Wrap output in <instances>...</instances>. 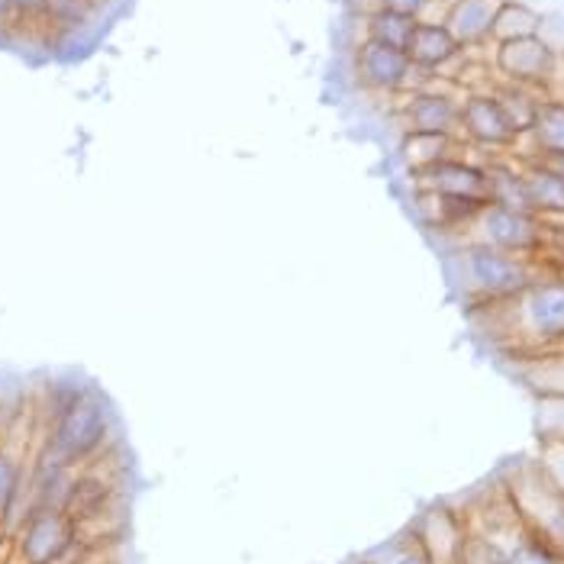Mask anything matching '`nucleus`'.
Here are the masks:
<instances>
[{
    "instance_id": "25",
    "label": "nucleus",
    "mask_w": 564,
    "mask_h": 564,
    "mask_svg": "<svg viewBox=\"0 0 564 564\" xmlns=\"http://www.w3.org/2000/svg\"><path fill=\"white\" fill-rule=\"evenodd\" d=\"M10 3H13L17 23H40L43 26L45 0H10Z\"/></svg>"
},
{
    "instance_id": "12",
    "label": "nucleus",
    "mask_w": 564,
    "mask_h": 564,
    "mask_svg": "<svg viewBox=\"0 0 564 564\" xmlns=\"http://www.w3.org/2000/svg\"><path fill=\"white\" fill-rule=\"evenodd\" d=\"M462 123V104H455L445 94L420 90L406 104V132H426V135H455Z\"/></svg>"
},
{
    "instance_id": "24",
    "label": "nucleus",
    "mask_w": 564,
    "mask_h": 564,
    "mask_svg": "<svg viewBox=\"0 0 564 564\" xmlns=\"http://www.w3.org/2000/svg\"><path fill=\"white\" fill-rule=\"evenodd\" d=\"M535 465L564 494V438H545L542 448H539V462Z\"/></svg>"
},
{
    "instance_id": "20",
    "label": "nucleus",
    "mask_w": 564,
    "mask_h": 564,
    "mask_svg": "<svg viewBox=\"0 0 564 564\" xmlns=\"http://www.w3.org/2000/svg\"><path fill=\"white\" fill-rule=\"evenodd\" d=\"M26 490V468L20 455L0 445V529L17 513V503Z\"/></svg>"
},
{
    "instance_id": "4",
    "label": "nucleus",
    "mask_w": 564,
    "mask_h": 564,
    "mask_svg": "<svg viewBox=\"0 0 564 564\" xmlns=\"http://www.w3.org/2000/svg\"><path fill=\"white\" fill-rule=\"evenodd\" d=\"M507 497L520 517L522 529L555 549L564 558V494L542 475L539 465H525L507 480Z\"/></svg>"
},
{
    "instance_id": "17",
    "label": "nucleus",
    "mask_w": 564,
    "mask_h": 564,
    "mask_svg": "<svg viewBox=\"0 0 564 564\" xmlns=\"http://www.w3.org/2000/svg\"><path fill=\"white\" fill-rule=\"evenodd\" d=\"M542 30V17L525 7V3H517V0H507L494 20V33L490 40L497 43H510V40H525V36H539Z\"/></svg>"
},
{
    "instance_id": "23",
    "label": "nucleus",
    "mask_w": 564,
    "mask_h": 564,
    "mask_svg": "<svg viewBox=\"0 0 564 564\" xmlns=\"http://www.w3.org/2000/svg\"><path fill=\"white\" fill-rule=\"evenodd\" d=\"M365 564H433V558H430V555L423 552V545L406 532V535L388 542L384 549H378Z\"/></svg>"
},
{
    "instance_id": "9",
    "label": "nucleus",
    "mask_w": 564,
    "mask_h": 564,
    "mask_svg": "<svg viewBox=\"0 0 564 564\" xmlns=\"http://www.w3.org/2000/svg\"><path fill=\"white\" fill-rule=\"evenodd\" d=\"M410 75H413V62L403 48L375 43V40H365L355 48V78L361 87L400 90L406 87Z\"/></svg>"
},
{
    "instance_id": "19",
    "label": "nucleus",
    "mask_w": 564,
    "mask_h": 564,
    "mask_svg": "<svg viewBox=\"0 0 564 564\" xmlns=\"http://www.w3.org/2000/svg\"><path fill=\"white\" fill-rule=\"evenodd\" d=\"M452 145H455V135H426V132H406L403 139V159L410 162L413 172H423V169H433L445 159H455L452 155Z\"/></svg>"
},
{
    "instance_id": "15",
    "label": "nucleus",
    "mask_w": 564,
    "mask_h": 564,
    "mask_svg": "<svg viewBox=\"0 0 564 564\" xmlns=\"http://www.w3.org/2000/svg\"><path fill=\"white\" fill-rule=\"evenodd\" d=\"M458 52H462V45L455 43V36L448 33L445 23L416 20V30L410 36V45H406V55H410L413 68L435 72V68L448 65Z\"/></svg>"
},
{
    "instance_id": "2",
    "label": "nucleus",
    "mask_w": 564,
    "mask_h": 564,
    "mask_svg": "<svg viewBox=\"0 0 564 564\" xmlns=\"http://www.w3.org/2000/svg\"><path fill=\"white\" fill-rule=\"evenodd\" d=\"M480 310H497L510 343L532 355L564 348V274H542L520 297Z\"/></svg>"
},
{
    "instance_id": "10",
    "label": "nucleus",
    "mask_w": 564,
    "mask_h": 564,
    "mask_svg": "<svg viewBox=\"0 0 564 564\" xmlns=\"http://www.w3.org/2000/svg\"><path fill=\"white\" fill-rule=\"evenodd\" d=\"M416 187L430 191V194H442V197H462V200H480L490 204L487 194V169L462 162V159H445L433 169L413 172Z\"/></svg>"
},
{
    "instance_id": "13",
    "label": "nucleus",
    "mask_w": 564,
    "mask_h": 564,
    "mask_svg": "<svg viewBox=\"0 0 564 564\" xmlns=\"http://www.w3.org/2000/svg\"><path fill=\"white\" fill-rule=\"evenodd\" d=\"M522 184H525L529 210L535 217H542L545 223L564 219V177L555 172L549 159H539L529 169H522Z\"/></svg>"
},
{
    "instance_id": "21",
    "label": "nucleus",
    "mask_w": 564,
    "mask_h": 564,
    "mask_svg": "<svg viewBox=\"0 0 564 564\" xmlns=\"http://www.w3.org/2000/svg\"><path fill=\"white\" fill-rule=\"evenodd\" d=\"M413 30H416V20L413 17H403V13H393V10L375 7L371 17H368V40L393 45V48H403V52L410 45Z\"/></svg>"
},
{
    "instance_id": "14",
    "label": "nucleus",
    "mask_w": 564,
    "mask_h": 564,
    "mask_svg": "<svg viewBox=\"0 0 564 564\" xmlns=\"http://www.w3.org/2000/svg\"><path fill=\"white\" fill-rule=\"evenodd\" d=\"M503 3L507 0H455L442 23L448 26V33L455 36V43L462 45V48L465 45H478L484 40H490L494 20H497Z\"/></svg>"
},
{
    "instance_id": "22",
    "label": "nucleus",
    "mask_w": 564,
    "mask_h": 564,
    "mask_svg": "<svg viewBox=\"0 0 564 564\" xmlns=\"http://www.w3.org/2000/svg\"><path fill=\"white\" fill-rule=\"evenodd\" d=\"M507 564H564V558L555 549H549L545 542H539L535 535L520 529L507 542Z\"/></svg>"
},
{
    "instance_id": "8",
    "label": "nucleus",
    "mask_w": 564,
    "mask_h": 564,
    "mask_svg": "<svg viewBox=\"0 0 564 564\" xmlns=\"http://www.w3.org/2000/svg\"><path fill=\"white\" fill-rule=\"evenodd\" d=\"M410 535L423 545L433 564H458L462 549L471 535V522L448 507H433L410 525Z\"/></svg>"
},
{
    "instance_id": "16",
    "label": "nucleus",
    "mask_w": 564,
    "mask_h": 564,
    "mask_svg": "<svg viewBox=\"0 0 564 564\" xmlns=\"http://www.w3.org/2000/svg\"><path fill=\"white\" fill-rule=\"evenodd\" d=\"M529 135L535 139L539 145V155L542 159H555L564 155V104L562 100H542L539 113H535V123Z\"/></svg>"
},
{
    "instance_id": "11",
    "label": "nucleus",
    "mask_w": 564,
    "mask_h": 564,
    "mask_svg": "<svg viewBox=\"0 0 564 564\" xmlns=\"http://www.w3.org/2000/svg\"><path fill=\"white\" fill-rule=\"evenodd\" d=\"M458 130H465L468 139H475L478 145H487V149H507L520 139V132L513 130V123L507 120V113L494 94H471L462 104Z\"/></svg>"
},
{
    "instance_id": "28",
    "label": "nucleus",
    "mask_w": 564,
    "mask_h": 564,
    "mask_svg": "<svg viewBox=\"0 0 564 564\" xmlns=\"http://www.w3.org/2000/svg\"><path fill=\"white\" fill-rule=\"evenodd\" d=\"M549 162H552V165H555V172L564 177V155H555V159H549Z\"/></svg>"
},
{
    "instance_id": "5",
    "label": "nucleus",
    "mask_w": 564,
    "mask_h": 564,
    "mask_svg": "<svg viewBox=\"0 0 564 564\" xmlns=\"http://www.w3.org/2000/svg\"><path fill=\"white\" fill-rule=\"evenodd\" d=\"M82 549V532L62 507H33L13 532L17 564H68Z\"/></svg>"
},
{
    "instance_id": "26",
    "label": "nucleus",
    "mask_w": 564,
    "mask_h": 564,
    "mask_svg": "<svg viewBox=\"0 0 564 564\" xmlns=\"http://www.w3.org/2000/svg\"><path fill=\"white\" fill-rule=\"evenodd\" d=\"M381 10H393V13H403V17H413L420 20L423 10L430 7V0H378Z\"/></svg>"
},
{
    "instance_id": "27",
    "label": "nucleus",
    "mask_w": 564,
    "mask_h": 564,
    "mask_svg": "<svg viewBox=\"0 0 564 564\" xmlns=\"http://www.w3.org/2000/svg\"><path fill=\"white\" fill-rule=\"evenodd\" d=\"M10 23H17L13 3H10V0H0V26H10Z\"/></svg>"
},
{
    "instance_id": "7",
    "label": "nucleus",
    "mask_w": 564,
    "mask_h": 564,
    "mask_svg": "<svg viewBox=\"0 0 564 564\" xmlns=\"http://www.w3.org/2000/svg\"><path fill=\"white\" fill-rule=\"evenodd\" d=\"M497 68L510 85L542 87L555 78L558 68V52L545 43L542 36H525V40H510L497 43Z\"/></svg>"
},
{
    "instance_id": "18",
    "label": "nucleus",
    "mask_w": 564,
    "mask_h": 564,
    "mask_svg": "<svg viewBox=\"0 0 564 564\" xmlns=\"http://www.w3.org/2000/svg\"><path fill=\"white\" fill-rule=\"evenodd\" d=\"M100 0H45L43 26L55 33H78L94 23Z\"/></svg>"
},
{
    "instance_id": "1",
    "label": "nucleus",
    "mask_w": 564,
    "mask_h": 564,
    "mask_svg": "<svg viewBox=\"0 0 564 564\" xmlns=\"http://www.w3.org/2000/svg\"><path fill=\"white\" fill-rule=\"evenodd\" d=\"M110 430L113 416L107 400L90 388H75L52 406L45 452L68 468H87L110 445Z\"/></svg>"
},
{
    "instance_id": "3",
    "label": "nucleus",
    "mask_w": 564,
    "mask_h": 564,
    "mask_svg": "<svg viewBox=\"0 0 564 564\" xmlns=\"http://www.w3.org/2000/svg\"><path fill=\"white\" fill-rule=\"evenodd\" d=\"M542 274H545L542 259L510 256L480 242H468V249L462 252V284L468 297L480 306H497L520 297Z\"/></svg>"
},
{
    "instance_id": "6",
    "label": "nucleus",
    "mask_w": 564,
    "mask_h": 564,
    "mask_svg": "<svg viewBox=\"0 0 564 564\" xmlns=\"http://www.w3.org/2000/svg\"><path fill=\"white\" fill-rule=\"evenodd\" d=\"M468 229L478 232L471 242L510 252V256L542 259V252L549 246L545 219L529 214V210H510V207H497V204H487Z\"/></svg>"
}]
</instances>
